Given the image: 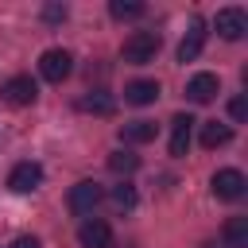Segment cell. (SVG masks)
I'll use <instances>...</instances> for the list:
<instances>
[{"label": "cell", "mask_w": 248, "mask_h": 248, "mask_svg": "<svg viewBox=\"0 0 248 248\" xmlns=\"http://www.w3.org/2000/svg\"><path fill=\"white\" fill-rule=\"evenodd\" d=\"M159 31H132L128 39H124V46H120V58L128 62V66H147V62H155V54H159Z\"/></svg>", "instance_id": "cell-1"}, {"label": "cell", "mask_w": 248, "mask_h": 248, "mask_svg": "<svg viewBox=\"0 0 248 248\" xmlns=\"http://www.w3.org/2000/svg\"><path fill=\"white\" fill-rule=\"evenodd\" d=\"M39 74H43L46 81L62 85V81L74 74V54H70V50H62V46H50V50H43V54H39Z\"/></svg>", "instance_id": "cell-2"}, {"label": "cell", "mask_w": 248, "mask_h": 248, "mask_svg": "<svg viewBox=\"0 0 248 248\" xmlns=\"http://www.w3.org/2000/svg\"><path fill=\"white\" fill-rule=\"evenodd\" d=\"M101 198H105V190L93 182V178H85V182H78L74 190H70V213L74 217H93V209L101 205Z\"/></svg>", "instance_id": "cell-3"}, {"label": "cell", "mask_w": 248, "mask_h": 248, "mask_svg": "<svg viewBox=\"0 0 248 248\" xmlns=\"http://www.w3.org/2000/svg\"><path fill=\"white\" fill-rule=\"evenodd\" d=\"M0 93H4V101H8V105L27 108V105H35L39 85H35V78H31V74H16V78H8V81L0 85Z\"/></svg>", "instance_id": "cell-4"}, {"label": "cell", "mask_w": 248, "mask_h": 248, "mask_svg": "<svg viewBox=\"0 0 248 248\" xmlns=\"http://www.w3.org/2000/svg\"><path fill=\"white\" fill-rule=\"evenodd\" d=\"M209 186H213V198H221V202H240L244 190H248V178H244L236 167H225V170L213 174Z\"/></svg>", "instance_id": "cell-5"}, {"label": "cell", "mask_w": 248, "mask_h": 248, "mask_svg": "<svg viewBox=\"0 0 248 248\" xmlns=\"http://www.w3.org/2000/svg\"><path fill=\"white\" fill-rule=\"evenodd\" d=\"M39 186H43V167H39L35 159H23V163H16V167L8 170V190L31 194V190H39Z\"/></svg>", "instance_id": "cell-6"}, {"label": "cell", "mask_w": 248, "mask_h": 248, "mask_svg": "<svg viewBox=\"0 0 248 248\" xmlns=\"http://www.w3.org/2000/svg\"><path fill=\"white\" fill-rule=\"evenodd\" d=\"M78 244L81 248H112V225L101 217H85L78 225Z\"/></svg>", "instance_id": "cell-7"}, {"label": "cell", "mask_w": 248, "mask_h": 248, "mask_svg": "<svg viewBox=\"0 0 248 248\" xmlns=\"http://www.w3.org/2000/svg\"><path fill=\"white\" fill-rule=\"evenodd\" d=\"M213 27H217L221 39L236 43V39H244V31H248V12H244V8H221L217 19H213Z\"/></svg>", "instance_id": "cell-8"}, {"label": "cell", "mask_w": 248, "mask_h": 248, "mask_svg": "<svg viewBox=\"0 0 248 248\" xmlns=\"http://www.w3.org/2000/svg\"><path fill=\"white\" fill-rule=\"evenodd\" d=\"M221 93V81H217V74H194L190 81H186V97L194 101V105H209L213 97Z\"/></svg>", "instance_id": "cell-9"}, {"label": "cell", "mask_w": 248, "mask_h": 248, "mask_svg": "<svg viewBox=\"0 0 248 248\" xmlns=\"http://www.w3.org/2000/svg\"><path fill=\"white\" fill-rule=\"evenodd\" d=\"M194 116L190 112H178L174 120H170V155L174 159H182L186 151H190V136H194Z\"/></svg>", "instance_id": "cell-10"}, {"label": "cell", "mask_w": 248, "mask_h": 248, "mask_svg": "<svg viewBox=\"0 0 248 248\" xmlns=\"http://www.w3.org/2000/svg\"><path fill=\"white\" fill-rule=\"evenodd\" d=\"M124 101H128V105H136V108L155 105V101H159V81H151V78L128 81V85H124Z\"/></svg>", "instance_id": "cell-11"}, {"label": "cell", "mask_w": 248, "mask_h": 248, "mask_svg": "<svg viewBox=\"0 0 248 248\" xmlns=\"http://www.w3.org/2000/svg\"><path fill=\"white\" fill-rule=\"evenodd\" d=\"M202 46H205V23L202 19H194L190 23V31L182 35V43H178V62H194L198 54H202Z\"/></svg>", "instance_id": "cell-12"}, {"label": "cell", "mask_w": 248, "mask_h": 248, "mask_svg": "<svg viewBox=\"0 0 248 248\" xmlns=\"http://www.w3.org/2000/svg\"><path fill=\"white\" fill-rule=\"evenodd\" d=\"M221 248H248V217H229L225 221Z\"/></svg>", "instance_id": "cell-13"}, {"label": "cell", "mask_w": 248, "mask_h": 248, "mask_svg": "<svg viewBox=\"0 0 248 248\" xmlns=\"http://www.w3.org/2000/svg\"><path fill=\"white\" fill-rule=\"evenodd\" d=\"M155 132H159V124H151V120H128V124H120V140L124 143H151Z\"/></svg>", "instance_id": "cell-14"}, {"label": "cell", "mask_w": 248, "mask_h": 248, "mask_svg": "<svg viewBox=\"0 0 248 248\" xmlns=\"http://www.w3.org/2000/svg\"><path fill=\"white\" fill-rule=\"evenodd\" d=\"M78 108H81V112H93V116H108V112L116 108V101H112V93L93 89V93H85V97L78 101Z\"/></svg>", "instance_id": "cell-15"}, {"label": "cell", "mask_w": 248, "mask_h": 248, "mask_svg": "<svg viewBox=\"0 0 248 248\" xmlns=\"http://www.w3.org/2000/svg\"><path fill=\"white\" fill-rule=\"evenodd\" d=\"M229 140H232V128H229V124H221V120H205V124H202V147L217 151V147H225Z\"/></svg>", "instance_id": "cell-16"}, {"label": "cell", "mask_w": 248, "mask_h": 248, "mask_svg": "<svg viewBox=\"0 0 248 248\" xmlns=\"http://www.w3.org/2000/svg\"><path fill=\"white\" fill-rule=\"evenodd\" d=\"M143 12H147V8H143L140 0H108V16L120 19V23H124V19H140Z\"/></svg>", "instance_id": "cell-17"}, {"label": "cell", "mask_w": 248, "mask_h": 248, "mask_svg": "<svg viewBox=\"0 0 248 248\" xmlns=\"http://www.w3.org/2000/svg\"><path fill=\"white\" fill-rule=\"evenodd\" d=\"M140 167V155H132V151H112L108 155V170L112 174H132Z\"/></svg>", "instance_id": "cell-18"}, {"label": "cell", "mask_w": 248, "mask_h": 248, "mask_svg": "<svg viewBox=\"0 0 248 248\" xmlns=\"http://www.w3.org/2000/svg\"><path fill=\"white\" fill-rule=\"evenodd\" d=\"M108 198H112L116 209H132V205H136V186H132V182H120V186H112Z\"/></svg>", "instance_id": "cell-19"}, {"label": "cell", "mask_w": 248, "mask_h": 248, "mask_svg": "<svg viewBox=\"0 0 248 248\" xmlns=\"http://www.w3.org/2000/svg\"><path fill=\"white\" fill-rule=\"evenodd\" d=\"M43 19H46V23H62V19H66V4H46V8H43Z\"/></svg>", "instance_id": "cell-20"}, {"label": "cell", "mask_w": 248, "mask_h": 248, "mask_svg": "<svg viewBox=\"0 0 248 248\" xmlns=\"http://www.w3.org/2000/svg\"><path fill=\"white\" fill-rule=\"evenodd\" d=\"M229 112H232V120H244V116H248V101H244V97H232V101H229Z\"/></svg>", "instance_id": "cell-21"}, {"label": "cell", "mask_w": 248, "mask_h": 248, "mask_svg": "<svg viewBox=\"0 0 248 248\" xmlns=\"http://www.w3.org/2000/svg\"><path fill=\"white\" fill-rule=\"evenodd\" d=\"M8 248H43V240H39V236H27V232H23V236H16V240H12Z\"/></svg>", "instance_id": "cell-22"}]
</instances>
